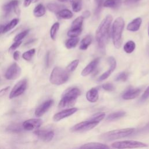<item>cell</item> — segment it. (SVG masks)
I'll return each instance as SVG.
<instances>
[{
  "instance_id": "cell-1",
  "label": "cell",
  "mask_w": 149,
  "mask_h": 149,
  "mask_svg": "<svg viewBox=\"0 0 149 149\" xmlns=\"http://www.w3.org/2000/svg\"><path fill=\"white\" fill-rule=\"evenodd\" d=\"M112 21V16L111 15H107L100 24L95 33V38L99 47L103 49L108 43L111 24Z\"/></svg>"
},
{
  "instance_id": "cell-2",
  "label": "cell",
  "mask_w": 149,
  "mask_h": 149,
  "mask_svg": "<svg viewBox=\"0 0 149 149\" xmlns=\"http://www.w3.org/2000/svg\"><path fill=\"white\" fill-rule=\"evenodd\" d=\"M105 114L103 112L97 113L93 115L90 119L80 122L74 125L71 128L72 132H83L91 130L95 127L105 117Z\"/></svg>"
},
{
  "instance_id": "cell-3",
  "label": "cell",
  "mask_w": 149,
  "mask_h": 149,
  "mask_svg": "<svg viewBox=\"0 0 149 149\" xmlns=\"http://www.w3.org/2000/svg\"><path fill=\"white\" fill-rule=\"evenodd\" d=\"M81 91L77 87H72L67 89L62 94V98L59 103L60 108L68 107L74 104L77 97L80 95Z\"/></svg>"
},
{
  "instance_id": "cell-4",
  "label": "cell",
  "mask_w": 149,
  "mask_h": 149,
  "mask_svg": "<svg viewBox=\"0 0 149 149\" xmlns=\"http://www.w3.org/2000/svg\"><path fill=\"white\" fill-rule=\"evenodd\" d=\"M125 26V22L122 17H117L112 25V37L113 44L115 48H119L122 45V35Z\"/></svg>"
},
{
  "instance_id": "cell-5",
  "label": "cell",
  "mask_w": 149,
  "mask_h": 149,
  "mask_svg": "<svg viewBox=\"0 0 149 149\" xmlns=\"http://www.w3.org/2000/svg\"><path fill=\"white\" fill-rule=\"evenodd\" d=\"M135 131L134 128H125L111 130L104 133L100 136V139L104 141H112L116 139H122L127 137Z\"/></svg>"
},
{
  "instance_id": "cell-6",
  "label": "cell",
  "mask_w": 149,
  "mask_h": 149,
  "mask_svg": "<svg viewBox=\"0 0 149 149\" xmlns=\"http://www.w3.org/2000/svg\"><path fill=\"white\" fill-rule=\"evenodd\" d=\"M69 79L68 72L61 67H55L51 72L49 81L55 85H61L66 83Z\"/></svg>"
},
{
  "instance_id": "cell-7",
  "label": "cell",
  "mask_w": 149,
  "mask_h": 149,
  "mask_svg": "<svg viewBox=\"0 0 149 149\" xmlns=\"http://www.w3.org/2000/svg\"><path fill=\"white\" fill-rule=\"evenodd\" d=\"M147 146V145L144 143L134 140H124L120 141H116L112 144V147L115 148H143Z\"/></svg>"
},
{
  "instance_id": "cell-8",
  "label": "cell",
  "mask_w": 149,
  "mask_h": 149,
  "mask_svg": "<svg viewBox=\"0 0 149 149\" xmlns=\"http://www.w3.org/2000/svg\"><path fill=\"white\" fill-rule=\"evenodd\" d=\"M27 86V81L26 79L19 81L12 89L9 94V98L12 99L22 94L26 90Z\"/></svg>"
},
{
  "instance_id": "cell-9",
  "label": "cell",
  "mask_w": 149,
  "mask_h": 149,
  "mask_svg": "<svg viewBox=\"0 0 149 149\" xmlns=\"http://www.w3.org/2000/svg\"><path fill=\"white\" fill-rule=\"evenodd\" d=\"M21 72L20 67L16 63L14 62L7 69L5 73V77L8 80L16 79L19 77Z\"/></svg>"
},
{
  "instance_id": "cell-10",
  "label": "cell",
  "mask_w": 149,
  "mask_h": 149,
  "mask_svg": "<svg viewBox=\"0 0 149 149\" xmlns=\"http://www.w3.org/2000/svg\"><path fill=\"white\" fill-rule=\"evenodd\" d=\"M42 124V120L41 119H30L25 120L22 126L24 129L26 130H33L38 129Z\"/></svg>"
},
{
  "instance_id": "cell-11",
  "label": "cell",
  "mask_w": 149,
  "mask_h": 149,
  "mask_svg": "<svg viewBox=\"0 0 149 149\" xmlns=\"http://www.w3.org/2000/svg\"><path fill=\"white\" fill-rule=\"evenodd\" d=\"M108 62H109V66H110L109 68L98 77V79L97 80L98 81H103L105 79H107L115 69V68L116 67V62L115 61V59L113 57L111 56L108 58Z\"/></svg>"
},
{
  "instance_id": "cell-12",
  "label": "cell",
  "mask_w": 149,
  "mask_h": 149,
  "mask_svg": "<svg viewBox=\"0 0 149 149\" xmlns=\"http://www.w3.org/2000/svg\"><path fill=\"white\" fill-rule=\"evenodd\" d=\"M53 103L54 101L52 100H49L44 102L35 110V115L37 117L42 116L49 109V108L52 106Z\"/></svg>"
},
{
  "instance_id": "cell-13",
  "label": "cell",
  "mask_w": 149,
  "mask_h": 149,
  "mask_svg": "<svg viewBox=\"0 0 149 149\" xmlns=\"http://www.w3.org/2000/svg\"><path fill=\"white\" fill-rule=\"evenodd\" d=\"M77 111V109L76 108H69V109L63 110L55 114L53 116V120L55 122L59 121L65 118H67L73 115Z\"/></svg>"
},
{
  "instance_id": "cell-14",
  "label": "cell",
  "mask_w": 149,
  "mask_h": 149,
  "mask_svg": "<svg viewBox=\"0 0 149 149\" xmlns=\"http://www.w3.org/2000/svg\"><path fill=\"white\" fill-rule=\"evenodd\" d=\"M18 5L19 1L17 0H12L4 5L2 7V9L6 15H8L12 10H13L14 12L19 15L20 13V10Z\"/></svg>"
},
{
  "instance_id": "cell-15",
  "label": "cell",
  "mask_w": 149,
  "mask_h": 149,
  "mask_svg": "<svg viewBox=\"0 0 149 149\" xmlns=\"http://www.w3.org/2000/svg\"><path fill=\"white\" fill-rule=\"evenodd\" d=\"M34 133L42 140L45 142L50 141L54 136V132L52 130H36Z\"/></svg>"
},
{
  "instance_id": "cell-16",
  "label": "cell",
  "mask_w": 149,
  "mask_h": 149,
  "mask_svg": "<svg viewBox=\"0 0 149 149\" xmlns=\"http://www.w3.org/2000/svg\"><path fill=\"white\" fill-rule=\"evenodd\" d=\"M100 62V58H97L90 62L82 70L81 74L83 76H86L90 74L95 69Z\"/></svg>"
},
{
  "instance_id": "cell-17",
  "label": "cell",
  "mask_w": 149,
  "mask_h": 149,
  "mask_svg": "<svg viewBox=\"0 0 149 149\" xmlns=\"http://www.w3.org/2000/svg\"><path fill=\"white\" fill-rule=\"evenodd\" d=\"M140 88H129L123 94L122 98L126 100L134 99L140 94Z\"/></svg>"
},
{
  "instance_id": "cell-18",
  "label": "cell",
  "mask_w": 149,
  "mask_h": 149,
  "mask_svg": "<svg viewBox=\"0 0 149 149\" xmlns=\"http://www.w3.org/2000/svg\"><path fill=\"white\" fill-rule=\"evenodd\" d=\"M141 22L142 20L140 17L136 18L128 24L127 29L130 31H136L140 29Z\"/></svg>"
},
{
  "instance_id": "cell-19",
  "label": "cell",
  "mask_w": 149,
  "mask_h": 149,
  "mask_svg": "<svg viewBox=\"0 0 149 149\" xmlns=\"http://www.w3.org/2000/svg\"><path fill=\"white\" fill-rule=\"evenodd\" d=\"M86 98L90 102H95L98 99V91L96 88H92L86 93Z\"/></svg>"
},
{
  "instance_id": "cell-20",
  "label": "cell",
  "mask_w": 149,
  "mask_h": 149,
  "mask_svg": "<svg viewBox=\"0 0 149 149\" xmlns=\"http://www.w3.org/2000/svg\"><path fill=\"white\" fill-rule=\"evenodd\" d=\"M80 148H105L107 149L109 148V147L107 146L106 144L100 143H95V142H92V143H88L83 144L81 146Z\"/></svg>"
},
{
  "instance_id": "cell-21",
  "label": "cell",
  "mask_w": 149,
  "mask_h": 149,
  "mask_svg": "<svg viewBox=\"0 0 149 149\" xmlns=\"http://www.w3.org/2000/svg\"><path fill=\"white\" fill-rule=\"evenodd\" d=\"M45 8L44 6L41 3H39L35 7L33 10V14L36 17H40L45 15Z\"/></svg>"
},
{
  "instance_id": "cell-22",
  "label": "cell",
  "mask_w": 149,
  "mask_h": 149,
  "mask_svg": "<svg viewBox=\"0 0 149 149\" xmlns=\"http://www.w3.org/2000/svg\"><path fill=\"white\" fill-rule=\"evenodd\" d=\"M56 14L59 18L63 19H69L73 16L72 12L68 9H62L59 10Z\"/></svg>"
},
{
  "instance_id": "cell-23",
  "label": "cell",
  "mask_w": 149,
  "mask_h": 149,
  "mask_svg": "<svg viewBox=\"0 0 149 149\" xmlns=\"http://www.w3.org/2000/svg\"><path fill=\"white\" fill-rule=\"evenodd\" d=\"M122 3V0H106L103 5L107 8L115 9L118 8Z\"/></svg>"
},
{
  "instance_id": "cell-24",
  "label": "cell",
  "mask_w": 149,
  "mask_h": 149,
  "mask_svg": "<svg viewBox=\"0 0 149 149\" xmlns=\"http://www.w3.org/2000/svg\"><path fill=\"white\" fill-rule=\"evenodd\" d=\"M125 114H126V112L123 111H117L115 112H113V113H111V114H109L107 116V120L108 121L115 120L116 119H118L124 116Z\"/></svg>"
},
{
  "instance_id": "cell-25",
  "label": "cell",
  "mask_w": 149,
  "mask_h": 149,
  "mask_svg": "<svg viewBox=\"0 0 149 149\" xmlns=\"http://www.w3.org/2000/svg\"><path fill=\"white\" fill-rule=\"evenodd\" d=\"M92 38L89 35L86 36L81 41L79 48L81 50H86L88 47L91 44Z\"/></svg>"
},
{
  "instance_id": "cell-26",
  "label": "cell",
  "mask_w": 149,
  "mask_h": 149,
  "mask_svg": "<svg viewBox=\"0 0 149 149\" xmlns=\"http://www.w3.org/2000/svg\"><path fill=\"white\" fill-rule=\"evenodd\" d=\"M79 38L77 37H71L68 39L65 43V46L68 49H71L76 46L79 42Z\"/></svg>"
},
{
  "instance_id": "cell-27",
  "label": "cell",
  "mask_w": 149,
  "mask_h": 149,
  "mask_svg": "<svg viewBox=\"0 0 149 149\" xmlns=\"http://www.w3.org/2000/svg\"><path fill=\"white\" fill-rule=\"evenodd\" d=\"M19 22V20L18 19H12L8 24H7L6 26H5L3 33H5L11 30L12 29H13L17 24Z\"/></svg>"
},
{
  "instance_id": "cell-28",
  "label": "cell",
  "mask_w": 149,
  "mask_h": 149,
  "mask_svg": "<svg viewBox=\"0 0 149 149\" xmlns=\"http://www.w3.org/2000/svg\"><path fill=\"white\" fill-rule=\"evenodd\" d=\"M59 28V23L58 22L55 23L51 27L50 29V37L51 39L54 41L56 40V34Z\"/></svg>"
},
{
  "instance_id": "cell-29",
  "label": "cell",
  "mask_w": 149,
  "mask_h": 149,
  "mask_svg": "<svg viewBox=\"0 0 149 149\" xmlns=\"http://www.w3.org/2000/svg\"><path fill=\"white\" fill-rule=\"evenodd\" d=\"M63 8V6L62 5L57 4V3H50L47 5V8L51 12H54V13H58L59 10L62 9Z\"/></svg>"
},
{
  "instance_id": "cell-30",
  "label": "cell",
  "mask_w": 149,
  "mask_h": 149,
  "mask_svg": "<svg viewBox=\"0 0 149 149\" xmlns=\"http://www.w3.org/2000/svg\"><path fill=\"white\" fill-rule=\"evenodd\" d=\"M136 44L134 41H127L123 47L124 51L128 54L132 53L135 49Z\"/></svg>"
},
{
  "instance_id": "cell-31",
  "label": "cell",
  "mask_w": 149,
  "mask_h": 149,
  "mask_svg": "<svg viewBox=\"0 0 149 149\" xmlns=\"http://www.w3.org/2000/svg\"><path fill=\"white\" fill-rule=\"evenodd\" d=\"M84 18L82 16H79L75 19L72 22L71 29H82V24Z\"/></svg>"
},
{
  "instance_id": "cell-32",
  "label": "cell",
  "mask_w": 149,
  "mask_h": 149,
  "mask_svg": "<svg viewBox=\"0 0 149 149\" xmlns=\"http://www.w3.org/2000/svg\"><path fill=\"white\" fill-rule=\"evenodd\" d=\"M72 2V6L74 12H77L81 9L82 0H70Z\"/></svg>"
},
{
  "instance_id": "cell-33",
  "label": "cell",
  "mask_w": 149,
  "mask_h": 149,
  "mask_svg": "<svg viewBox=\"0 0 149 149\" xmlns=\"http://www.w3.org/2000/svg\"><path fill=\"white\" fill-rule=\"evenodd\" d=\"M35 52H36V49L34 48L31 49L24 52L22 55V58L24 60L29 61L32 59V58H33V55H34Z\"/></svg>"
},
{
  "instance_id": "cell-34",
  "label": "cell",
  "mask_w": 149,
  "mask_h": 149,
  "mask_svg": "<svg viewBox=\"0 0 149 149\" xmlns=\"http://www.w3.org/2000/svg\"><path fill=\"white\" fill-rule=\"evenodd\" d=\"M82 31V29H70L67 35L69 37H77L79 36Z\"/></svg>"
},
{
  "instance_id": "cell-35",
  "label": "cell",
  "mask_w": 149,
  "mask_h": 149,
  "mask_svg": "<svg viewBox=\"0 0 149 149\" xmlns=\"http://www.w3.org/2000/svg\"><path fill=\"white\" fill-rule=\"evenodd\" d=\"M79 63V59H75L72 62H70L67 66L66 68V70L68 72H71L74 71L76 68L77 67L78 64Z\"/></svg>"
},
{
  "instance_id": "cell-36",
  "label": "cell",
  "mask_w": 149,
  "mask_h": 149,
  "mask_svg": "<svg viewBox=\"0 0 149 149\" xmlns=\"http://www.w3.org/2000/svg\"><path fill=\"white\" fill-rule=\"evenodd\" d=\"M128 76H129L128 73H127L126 72H122L117 75V76L115 78V80L125 81L127 80Z\"/></svg>"
},
{
  "instance_id": "cell-37",
  "label": "cell",
  "mask_w": 149,
  "mask_h": 149,
  "mask_svg": "<svg viewBox=\"0 0 149 149\" xmlns=\"http://www.w3.org/2000/svg\"><path fill=\"white\" fill-rule=\"evenodd\" d=\"M29 30H26L21 33H20L19 34H17L15 38H14V41H21L22 39H23L29 33Z\"/></svg>"
},
{
  "instance_id": "cell-38",
  "label": "cell",
  "mask_w": 149,
  "mask_h": 149,
  "mask_svg": "<svg viewBox=\"0 0 149 149\" xmlns=\"http://www.w3.org/2000/svg\"><path fill=\"white\" fill-rule=\"evenodd\" d=\"M95 2L97 4V8L95 10V15H98L100 13L102 5L104 3V0H95Z\"/></svg>"
},
{
  "instance_id": "cell-39",
  "label": "cell",
  "mask_w": 149,
  "mask_h": 149,
  "mask_svg": "<svg viewBox=\"0 0 149 149\" xmlns=\"http://www.w3.org/2000/svg\"><path fill=\"white\" fill-rule=\"evenodd\" d=\"M149 98V86H148V87L146 89V90L144 91V93L143 94L142 96L141 97L140 99V101L141 102L145 101L146 100H147Z\"/></svg>"
},
{
  "instance_id": "cell-40",
  "label": "cell",
  "mask_w": 149,
  "mask_h": 149,
  "mask_svg": "<svg viewBox=\"0 0 149 149\" xmlns=\"http://www.w3.org/2000/svg\"><path fill=\"white\" fill-rule=\"evenodd\" d=\"M102 87L104 90L108 91H112L114 90V87L112 84L111 83H105L102 85Z\"/></svg>"
},
{
  "instance_id": "cell-41",
  "label": "cell",
  "mask_w": 149,
  "mask_h": 149,
  "mask_svg": "<svg viewBox=\"0 0 149 149\" xmlns=\"http://www.w3.org/2000/svg\"><path fill=\"white\" fill-rule=\"evenodd\" d=\"M22 44V41H15L10 47V50H14L15 49H16L17 48H18L20 44Z\"/></svg>"
},
{
  "instance_id": "cell-42",
  "label": "cell",
  "mask_w": 149,
  "mask_h": 149,
  "mask_svg": "<svg viewBox=\"0 0 149 149\" xmlns=\"http://www.w3.org/2000/svg\"><path fill=\"white\" fill-rule=\"evenodd\" d=\"M9 88H10V87H6L3 88L2 90H0V96H2L4 94H5L8 91Z\"/></svg>"
},
{
  "instance_id": "cell-43",
  "label": "cell",
  "mask_w": 149,
  "mask_h": 149,
  "mask_svg": "<svg viewBox=\"0 0 149 149\" xmlns=\"http://www.w3.org/2000/svg\"><path fill=\"white\" fill-rule=\"evenodd\" d=\"M13 58L15 61H18L19 58H20V52L18 51H15L13 53Z\"/></svg>"
},
{
  "instance_id": "cell-44",
  "label": "cell",
  "mask_w": 149,
  "mask_h": 149,
  "mask_svg": "<svg viewBox=\"0 0 149 149\" xmlns=\"http://www.w3.org/2000/svg\"><path fill=\"white\" fill-rule=\"evenodd\" d=\"M49 63H50V52H48L46 55V60H45L46 66H49Z\"/></svg>"
},
{
  "instance_id": "cell-45",
  "label": "cell",
  "mask_w": 149,
  "mask_h": 149,
  "mask_svg": "<svg viewBox=\"0 0 149 149\" xmlns=\"http://www.w3.org/2000/svg\"><path fill=\"white\" fill-rule=\"evenodd\" d=\"M90 16V12L88 10H86L83 13L82 16L83 17V18H88L89 16Z\"/></svg>"
},
{
  "instance_id": "cell-46",
  "label": "cell",
  "mask_w": 149,
  "mask_h": 149,
  "mask_svg": "<svg viewBox=\"0 0 149 149\" xmlns=\"http://www.w3.org/2000/svg\"><path fill=\"white\" fill-rule=\"evenodd\" d=\"M31 2H32V0H24V2H23L24 6V7L29 6L31 3Z\"/></svg>"
},
{
  "instance_id": "cell-47",
  "label": "cell",
  "mask_w": 149,
  "mask_h": 149,
  "mask_svg": "<svg viewBox=\"0 0 149 149\" xmlns=\"http://www.w3.org/2000/svg\"><path fill=\"white\" fill-rule=\"evenodd\" d=\"M4 27H5L4 25H0V34L3 33Z\"/></svg>"
},
{
  "instance_id": "cell-48",
  "label": "cell",
  "mask_w": 149,
  "mask_h": 149,
  "mask_svg": "<svg viewBox=\"0 0 149 149\" xmlns=\"http://www.w3.org/2000/svg\"><path fill=\"white\" fill-rule=\"evenodd\" d=\"M39 0H32V2H33V3H35V2H37V1H38Z\"/></svg>"
},
{
  "instance_id": "cell-49",
  "label": "cell",
  "mask_w": 149,
  "mask_h": 149,
  "mask_svg": "<svg viewBox=\"0 0 149 149\" xmlns=\"http://www.w3.org/2000/svg\"><path fill=\"white\" fill-rule=\"evenodd\" d=\"M60 2H65V1H66L67 0H59Z\"/></svg>"
},
{
  "instance_id": "cell-50",
  "label": "cell",
  "mask_w": 149,
  "mask_h": 149,
  "mask_svg": "<svg viewBox=\"0 0 149 149\" xmlns=\"http://www.w3.org/2000/svg\"><path fill=\"white\" fill-rule=\"evenodd\" d=\"M148 36H149V25H148Z\"/></svg>"
}]
</instances>
